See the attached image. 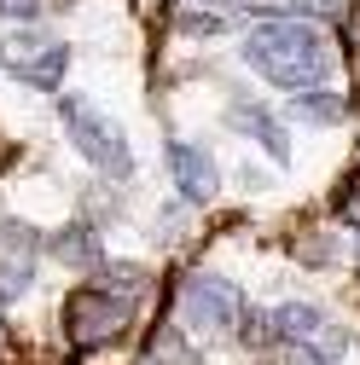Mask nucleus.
<instances>
[{"label":"nucleus","instance_id":"1","mask_svg":"<svg viewBox=\"0 0 360 365\" xmlns=\"http://www.w3.org/2000/svg\"><path fill=\"white\" fill-rule=\"evenodd\" d=\"M244 64L256 76H267L274 87H320L326 70H331V41L314 29V24H296V18H274V24H256L244 35Z\"/></svg>","mask_w":360,"mask_h":365},{"label":"nucleus","instance_id":"2","mask_svg":"<svg viewBox=\"0 0 360 365\" xmlns=\"http://www.w3.org/2000/svg\"><path fill=\"white\" fill-rule=\"evenodd\" d=\"M59 122L70 133V145L94 163V174H111V180H128L134 174V151L122 140V128L94 105V99H81V93H64L59 99Z\"/></svg>","mask_w":360,"mask_h":365},{"label":"nucleus","instance_id":"3","mask_svg":"<svg viewBox=\"0 0 360 365\" xmlns=\"http://www.w3.org/2000/svg\"><path fill=\"white\" fill-rule=\"evenodd\" d=\"M128 313H134L128 296H116V290H105V284H81V290H70V302H64V331H70L76 348H99V342H111L116 331H128Z\"/></svg>","mask_w":360,"mask_h":365},{"label":"nucleus","instance_id":"4","mask_svg":"<svg viewBox=\"0 0 360 365\" xmlns=\"http://www.w3.org/2000/svg\"><path fill=\"white\" fill-rule=\"evenodd\" d=\"M180 313H186L198 331L233 336L239 313H244V296H239L233 279H221V272H186V279H180Z\"/></svg>","mask_w":360,"mask_h":365},{"label":"nucleus","instance_id":"5","mask_svg":"<svg viewBox=\"0 0 360 365\" xmlns=\"http://www.w3.org/2000/svg\"><path fill=\"white\" fill-rule=\"evenodd\" d=\"M0 64H6L24 87H59L64 70H70V47L64 41H47V35H12L6 47H0Z\"/></svg>","mask_w":360,"mask_h":365},{"label":"nucleus","instance_id":"6","mask_svg":"<svg viewBox=\"0 0 360 365\" xmlns=\"http://www.w3.org/2000/svg\"><path fill=\"white\" fill-rule=\"evenodd\" d=\"M35 261H41L35 226H24V220H0V302H12V296L29 290Z\"/></svg>","mask_w":360,"mask_h":365},{"label":"nucleus","instance_id":"7","mask_svg":"<svg viewBox=\"0 0 360 365\" xmlns=\"http://www.w3.org/2000/svg\"><path fill=\"white\" fill-rule=\"evenodd\" d=\"M169 174H174V186H180L186 203H209V197L221 192V174H215L209 151L192 145V140H174V145H169Z\"/></svg>","mask_w":360,"mask_h":365},{"label":"nucleus","instance_id":"8","mask_svg":"<svg viewBox=\"0 0 360 365\" xmlns=\"http://www.w3.org/2000/svg\"><path fill=\"white\" fill-rule=\"evenodd\" d=\"M227 128H233V133H250V140H256L267 157H279V163H285V128L267 116L261 105H233V110H227Z\"/></svg>","mask_w":360,"mask_h":365},{"label":"nucleus","instance_id":"9","mask_svg":"<svg viewBox=\"0 0 360 365\" xmlns=\"http://www.w3.org/2000/svg\"><path fill=\"white\" fill-rule=\"evenodd\" d=\"M331 325V319L320 313V307H308V302H279L274 307V331H279V342H314Z\"/></svg>","mask_w":360,"mask_h":365},{"label":"nucleus","instance_id":"10","mask_svg":"<svg viewBox=\"0 0 360 365\" xmlns=\"http://www.w3.org/2000/svg\"><path fill=\"white\" fill-rule=\"evenodd\" d=\"M53 261L64 267H105V250H99V232H87V226H64V232L47 244Z\"/></svg>","mask_w":360,"mask_h":365},{"label":"nucleus","instance_id":"11","mask_svg":"<svg viewBox=\"0 0 360 365\" xmlns=\"http://www.w3.org/2000/svg\"><path fill=\"white\" fill-rule=\"evenodd\" d=\"M291 116H302V122H314V128H326V122H343L349 105H343L337 93H314V87H302V99H291Z\"/></svg>","mask_w":360,"mask_h":365},{"label":"nucleus","instance_id":"12","mask_svg":"<svg viewBox=\"0 0 360 365\" xmlns=\"http://www.w3.org/2000/svg\"><path fill=\"white\" fill-rule=\"evenodd\" d=\"M279 331H274V313H261V307H244L239 313V342L244 348H267Z\"/></svg>","mask_w":360,"mask_h":365},{"label":"nucleus","instance_id":"13","mask_svg":"<svg viewBox=\"0 0 360 365\" xmlns=\"http://www.w3.org/2000/svg\"><path fill=\"white\" fill-rule=\"evenodd\" d=\"M151 365H198V348H192V342H180L174 331H163L157 348H151Z\"/></svg>","mask_w":360,"mask_h":365},{"label":"nucleus","instance_id":"14","mask_svg":"<svg viewBox=\"0 0 360 365\" xmlns=\"http://www.w3.org/2000/svg\"><path fill=\"white\" fill-rule=\"evenodd\" d=\"M337 220H349V226H360V163L343 174V186H337Z\"/></svg>","mask_w":360,"mask_h":365},{"label":"nucleus","instance_id":"15","mask_svg":"<svg viewBox=\"0 0 360 365\" xmlns=\"http://www.w3.org/2000/svg\"><path fill=\"white\" fill-rule=\"evenodd\" d=\"M274 365H326V354L314 348V342H279Z\"/></svg>","mask_w":360,"mask_h":365},{"label":"nucleus","instance_id":"16","mask_svg":"<svg viewBox=\"0 0 360 365\" xmlns=\"http://www.w3.org/2000/svg\"><path fill=\"white\" fill-rule=\"evenodd\" d=\"M296 255H302L308 267H331V261H337V244H331V238H326V244H296Z\"/></svg>","mask_w":360,"mask_h":365},{"label":"nucleus","instance_id":"17","mask_svg":"<svg viewBox=\"0 0 360 365\" xmlns=\"http://www.w3.org/2000/svg\"><path fill=\"white\" fill-rule=\"evenodd\" d=\"M0 18H18V24H29V18H41V0H0Z\"/></svg>","mask_w":360,"mask_h":365},{"label":"nucleus","instance_id":"18","mask_svg":"<svg viewBox=\"0 0 360 365\" xmlns=\"http://www.w3.org/2000/svg\"><path fill=\"white\" fill-rule=\"evenodd\" d=\"M314 348H320V354H326V359H337V354H343V348H349V336H343V331H337V325H326V331H320V336H314Z\"/></svg>","mask_w":360,"mask_h":365},{"label":"nucleus","instance_id":"19","mask_svg":"<svg viewBox=\"0 0 360 365\" xmlns=\"http://www.w3.org/2000/svg\"><path fill=\"white\" fill-rule=\"evenodd\" d=\"M192 6H233V0H192Z\"/></svg>","mask_w":360,"mask_h":365}]
</instances>
